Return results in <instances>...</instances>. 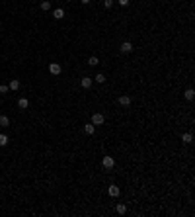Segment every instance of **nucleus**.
<instances>
[{
	"label": "nucleus",
	"instance_id": "10",
	"mask_svg": "<svg viewBox=\"0 0 195 217\" xmlns=\"http://www.w3.org/2000/svg\"><path fill=\"white\" fill-rule=\"evenodd\" d=\"M80 84H82V88H90V86H92V78H90V76H82Z\"/></svg>",
	"mask_w": 195,
	"mask_h": 217
},
{
	"label": "nucleus",
	"instance_id": "3",
	"mask_svg": "<svg viewBox=\"0 0 195 217\" xmlns=\"http://www.w3.org/2000/svg\"><path fill=\"white\" fill-rule=\"evenodd\" d=\"M107 194H109L111 197H117L119 194H121V190H119V186H115V184H111L109 188H107Z\"/></svg>",
	"mask_w": 195,
	"mask_h": 217
},
{
	"label": "nucleus",
	"instance_id": "17",
	"mask_svg": "<svg viewBox=\"0 0 195 217\" xmlns=\"http://www.w3.org/2000/svg\"><path fill=\"white\" fill-rule=\"evenodd\" d=\"M94 80H96V82H100V84H104V82H105V74H102V72H100V74H96V76H94Z\"/></svg>",
	"mask_w": 195,
	"mask_h": 217
},
{
	"label": "nucleus",
	"instance_id": "4",
	"mask_svg": "<svg viewBox=\"0 0 195 217\" xmlns=\"http://www.w3.org/2000/svg\"><path fill=\"white\" fill-rule=\"evenodd\" d=\"M61 71H63V69H61V65H58V63H51V65H49V72H51V74H55V76H57V74H61Z\"/></svg>",
	"mask_w": 195,
	"mask_h": 217
},
{
	"label": "nucleus",
	"instance_id": "18",
	"mask_svg": "<svg viewBox=\"0 0 195 217\" xmlns=\"http://www.w3.org/2000/svg\"><path fill=\"white\" fill-rule=\"evenodd\" d=\"M193 96H195L193 88H187V90H185V100H193Z\"/></svg>",
	"mask_w": 195,
	"mask_h": 217
},
{
	"label": "nucleus",
	"instance_id": "16",
	"mask_svg": "<svg viewBox=\"0 0 195 217\" xmlns=\"http://www.w3.org/2000/svg\"><path fill=\"white\" fill-rule=\"evenodd\" d=\"M6 145H8V135L0 133V147H6Z\"/></svg>",
	"mask_w": 195,
	"mask_h": 217
},
{
	"label": "nucleus",
	"instance_id": "23",
	"mask_svg": "<svg viewBox=\"0 0 195 217\" xmlns=\"http://www.w3.org/2000/svg\"><path fill=\"white\" fill-rule=\"evenodd\" d=\"M80 2H82V4H90L92 0H80Z\"/></svg>",
	"mask_w": 195,
	"mask_h": 217
},
{
	"label": "nucleus",
	"instance_id": "22",
	"mask_svg": "<svg viewBox=\"0 0 195 217\" xmlns=\"http://www.w3.org/2000/svg\"><path fill=\"white\" fill-rule=\"evenodd\" d=\"M117 2H119L121 6H129V2H131V0H117Z\"/></svg>",
	"mask_w": 195,
	"mask_h": 217
},
{
	"label": "nucleus",
	"instance_id": "21",
	"mask_svg": "<svg viewBox=\"0 0 195 217\" xmlns=\"http://www.w3.org/2000/svg\"><path fill=\"white\" fill-rule=\"evenodd\" d=\"M104 6L105 8H111V6H113V0H104Z\"/></svg>",
	"mask_w": 195,
	"mask_h": 217
},
{
	"label": "nucleus",
	"instance_id": "7",
	"mask_svg": "<svg viewBox=\"0 0 195 217\" xmlns=\"http://www.w3.org/2000/svg\"><path fill=\"white\" fill-rule=\"evenodd\" d=\"M53 18H55V20H63V18H65V10H63V8L53 10Z\"/></svg>",
	"mask_w": 195,
	"mask_h": 217
},
{
	"label": "nucleus",
	"instance_id": "12",
	"mask_svg": "<svg viewBox=\"0 0 195 217\" xmlns=\"http://www.w3.org/2000/svg\"><path fill=\"white\" fill-rule=\"evenodd\" d=\"M0 127H10V119H8V116H0Z\"/></svg>",
	"mask_w": 195,
	"mask_h": 217
},
{
	"label": "nucleus",
	"instance_id": "5",
	"mask_svg": "<svg viewBox=\"0 0 195 217\" xmlns=\"http://www.w3.org/2000/svg\"><path fill=\"white\" fill-rule=\"evenodd\" d=\"M119 106H123V108H127V106H131V96H127V94H123V96H119Z\"/></svg>",
	"mask_w": 195,
	"mask_h": 217
},
{
	"label": "nucleus",
	"instance_id": "6",
	"mask_svg": "<svg viewBox=\"0 0 195 217\" xmlns=\"http://www.w3.org/2000/svg\"><path fill=\"white\" fill-rule=\"evenodd\" d=\"M133 51V43L131 41H123L121 43V53H131Z\"/></svg>",
	"mask_w": 195,
	"mask_h": 217
},
{
	"label": "nucleus",
	"instance_id": "1",
	"mask_svg": "<svg viewBox=\"0 0 195 217\" xmlns=\"http://www.w3.org/2000/svg\"><path fill=\"white\" fill-rule=\"evenodd\" d=\"M102 164H104V168L111 170V168L115 166V160H113V157H104V158H102Z\"/></svg>",
	"mask_w": 195,
	"mask_h": 217
},
{
	"label": "nucleus",
	"instance_id": "13",
	"mask_svg": "<svg viewBox=\"0 0 195 217\" xmlns=\"http://www.w3.org/2000/svg\"><path fill=\"white\" fill-rule=\"evenodd\" d=\"M117 213H119V215H125V213H127V205L125 204H117Z\"/></svg>",
	"mask_w": 195,
	"mask_h": 217
},
{
	"label": "nucleus",
	"instance_id": "15",
	"mask_svg": "<svg viewBox=\"0 0 195 217\" xmlns=\"http://www.w3.org/2000/svg\"><path fill=\"white\" fill-rule=\"evenodd\" d=\"M39 6H41V10H43V12H47V10H51V2H49V0H43Z\"/></svg>",
	"mask_w": 195,
	"mask_h": 217
},
{
	"label": "nucleus",
	"instance_id": "9",
	"mask_svg": "<svg viewBox=\"0 0 195 217\" xmlns=\"http://www.w3.org/2000/svg\"><path fill=\"white\" fill-rule=\"evenodd\" d=\"M27 106H29V100H27V98H20L18 100V108H20V110H27Z\"/></svg>",
	"mask_w": 195,
	"mask_h": 217
},
{
	"label": "nucleus",
	"instance_id": "11",
	"mask_svg": "<svg viewBox=\"0 0 195 217\" xmlns=\"http://www.w3.org/2000/svg\"><path fill=\"white\" fill-rule=\"evenodd\" d=\"M84 131L88 133V135H94V131H96V127H94V123H92V121H90V123H86V125H84Z\"/></svg>",
	"mask_w": 195,
	"mask_h": 217
},
{
	"label": "nucleus",
	"instance_id": "20",
	"mask_svg": "<svg viewBox=\"0 0 195 217\" xmlns=\"http://www.w3.org/2000/svg\"><path fill=\"white\" fill-rule=\"evenodd\" d=\"M8 92H10V88L6 84H0V94H8Z\"/></svg>",
	"mask_w": 195,
	"mask_h": 217
},
{
	"label": "nucleus",
	"instance_id": "2",
	"mask_svg": "<svg viewBox=\"0 0 195 217\" xmlns=\"http://www.w3.org/2000/svg\"><path fill=\"white\" fill-rule=\"evenodd\" d=\"M104 121H105L104 113H94V116H92V123H94V125H102Z\"/></svg>",
	"mask_w": 195,
	"mask_h": 217
},
{
	"label": "nucleus",
	"instance_id": "14",
	"mask_svg": "<svg viewBox=\"0 0 195 217\" xmlns=\"http://www.w3.org/2000/svg\"><path fill=\"white\" fill-rule=\"evenodd\" d=\"M182 141H183V143H193V135H191V133H183Z\"/></svg>",
	"mask_w": 195,
	"mask_h": 217
},
{
	"label": "nucleus",
	"instance_id": "8",
	"mask_svg": "<svg viewBox=\"0 0 195 217\" xmlns=\"http://www.w3.org/2000/svg\"><path fill=\"white\" fill-rule=\"evenodd\" d=\"M8 88H10L12 92H16V90L20 88V80L18 78H12V80H10V84H8Z\"/></svg>",
	"mask_w": 195,
	"mask_h": 217
},
{
	"label": "nucleus",
	"instance_id": "19",
	"mask_svg": "<svg viewBox=\"0 0 195 217\" xmlns=\"http://www.w3.org/2000/svg\"><path fill=\"white\" fill-rule=\"evenodd\" d=\"M88 65H90V66H98V65H100L98 57H90V59H88Z\"/></svg>",
	"mask_w": 195,
	"mask_h": 217
}]
</instances>
